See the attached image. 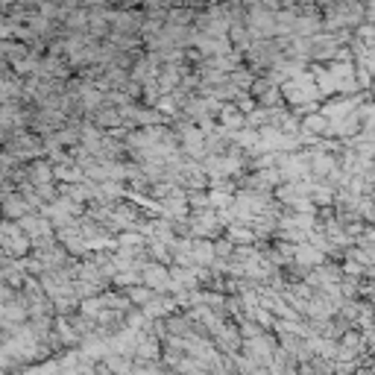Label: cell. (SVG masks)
<instances>
[{
    "label": "cell",
    "instance_id": "obj_1",
    "mask_svg": "<svg viewBox=\"0 0 375 375\" xmlns=\"http://www.w3.org/2000/svg\"><path fill=\"white\" fill-rule=\"evenodd\" d=\"M26 176H30V182L36 188H44L53 179V170H50L47 162H30V165H26Z\"/></svg>",
    "mask_w": 375,
    "mask_h": 375
},
{
    "label": "cell",
    "instance_id": "obj_2",
    "mask_svg": "<svg viewBox=\"0 0 375 375\" xmlns=\"http://www.w3.org/2000/svg\"><path fill=\"white\" fill-rule=\"evenodd\" d=\"M15 297H18V290H12L9 284H4V282H0V305L15 302Z\"/></svg>",
    "mask_w": 375,
    "mask_h": 375
}]
</instances>
